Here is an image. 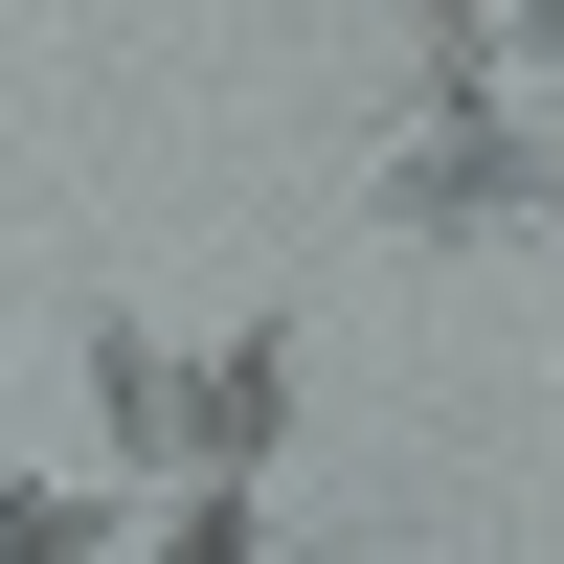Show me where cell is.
Instances as JSON below:
<instances>
[{
  "mask_svg": "<svg viewBox=\"0 0 564 564\" xmlns=\"http://www.w3.org/2000/svg\"><path fill=\"white\" fill-rule=\"evenodd\" d=\"M384 226H406V249H452V271L542 249V226H564V135H520L497 90H430V113L384 135Z\"/></svg>",
  "mask_w": 564,
  "mask_h": 564,
  "instance_id": "6da1fadb",
  "label": "cell"
},
{
  "mask_svg": "<svg viewBox=\"0 0 564 564\" xmlns=\"http://www.w3.org/2000/svg\"><path fill=\"white\" fill-rule=\"evenodd\" d=\"M271 430H294V316H249L204 361V475H271Z\"/></svg>",
  "mask_w": 564,
  "mask_h": 564,
  "instance_id": "7a4b0ae2",
  "label": "cell"
},
{
  "mask_svg": "<svg viewBox=\"0 0 564 564\" xmlns=\"http://www.w3.org/2000/svg\"><path fill=\"white\" fill-rule=\"evenodd\" d=\"M542 45H564V23H542Z\"/></svg>",
  "mask_w": 564,
  "mask_h": 564,
  "instance_id": "3957f363",
  "label": "cell"
}]
</instances>
